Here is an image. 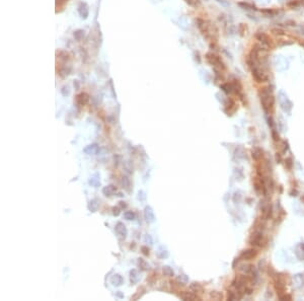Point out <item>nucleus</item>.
Returning <instances> with one entry per match:
<instances>
[{
    "label": "nucleus",
    "instance_id": "f257e3e1",
    "mask_svg": "<svg viewBox=\"0 0 304 301\" xmlns=\"http://www.w3.org/2000/svg\"><path fill=\"white\" fill-rule=\"evenodd\" d=\"M261 108L267 115H272L275 110V96L270 86H265L258 91Z\"/></svg>",
    "mask_w": 304,
    "mask_h": 301
},
{
    "label": "nucleus",
    "instance_id": "f03ea898",
    "mask_svg": "<svg viewBox=\"0 0 304 301\" xmlns=\"http://www.w3.org/2000/svg\"><path fill=\"white\" fill-rule=\"evenodd\" d=\"M274 277V286L279 298L286 294V278L283 274H276Z\"/></svg>",
    "mask_w": 304,
    "mask_h": 301
},
{
    "label": "nucleus",
    "instance_id": "7ed1b4c3",
    "mask_svg": "<svg viewBox=\"0 0 304 301\" xmlns=\"http://www.w3.org/2000/svg\"><path fill=\"white\" fill-rule=\"evenodd\" d=\"M249 243L250 245H253L254 247H263V243H264V233H263V230H256L251 235L249 236Z\"/></svg>",
    "mask_w": 304,
    "mask_h": 301
},
{
    "label": "nucleus",
    "instance_id": "20e7f679",
    "mask_svg": "<svg viewBox=\"0 0 304 301\" xmlns=\"http://www.w3.org/2000/svg\"><path fill=\"white\" fill-rule=\"evenodd\" d=\"M256 39L261 44V46L267 48L268 50L271 49V48H273V46H274L273 41H272L271 38L269 37V34H267L265 33H263V32L257 33L256 34Z\"/></svg>",
    "mask_w": 304,
    "mask_h": 301
},
{
    "label": "nucleus",
    "instance_id": "39448f33",
    "mask_svg": "<svg viewBox=\"0 0 304 301\" xmlns=\"http://www.w3.org/2000/svg\"><path fill=\"white\" fill-rule=\"evenodd\" d=\"M257 255V251L256 248H249V250L243 251L241 254H240V259H243V261H250V259H253Z\"/></svg>",
    "mask_w": 304,
    "mask_h": 301
},
{
    "label": "nucleus",
    "instance_id": "423d86ee",
    "mask_svg": "<svg viewBox=\"0 0 304 301\" xmlns=\"http://www.w3.org/2000/svg\"><path fill=\"white\" fill-rule=\"evenodd\" d=\"M115 231H116L117 235L121 238V239H125V238L127 237V235H128L127 227H126L125 224L122 223V222H118L116 224V227H115Z\"/></svg>",
    "mask_w": 304,
    "mask_h": 301
},
{
    "label": "nucleus",
    "instance_id": "0eeeda50",
    "mask_svg": "<svg viewBox=\"0 0 304 301\" xmlns=\"http://www.w3.org/2000/svg\"><path fill=\"white\" fill-rule=\"evenodd\" d=\"M144 218H145V220L147 221L148 223L155 222L156 217L154 215V211H153V209L150 206L145 207V209H144Z\"/></svg>",
    "mask_w": 304,
    "mask_h": 301
},
{
    "label": "nucleus",
    "instance_id": "6e6552de",
    "mask_svg": "<svg viewBox=\"0 0 304 301\" xmlns=\"http://www.w3.org/2000/svg\"><path fill=\"white\" fill-rule=\"evenodd\" d=\"M99 147L97 144H90V145H87V146L83 149V152L87 155H95L99 153Z\"/></svg>",
    "mask_w": 304,
    "mask_h": 301
},
{
    "label": "nucleus",
    "instance_id": "1a4fd4ad",
    "mask_svg": "<svg viewBox=\"0 0 304 301\" xmlns=\"http://www.w3.org/2000/svg\"><path fill=\"white\" fill-rule=\"evenodd\" d=\"M272 211H273V209H272L271 204L270 203L265 204V205L261 207V216H263L265 220L270 219L272 216Z\"/></svg>",
    "mask_w": 304,
    "mask_h": 301
},
{
    "label": "nucleus",
    "instance_id": "9d476101",
    "mask_svg": "<svg viewBox=\"0 0 304 301\" xmlns=\"http://www.w3.org/2000/svg\"><path fill=\"white\" fill-rule=\"evenodd\" d=\"M236 110H237V106H236V103L233 102L232 99H228V103H226L225 105V113L227 114V115H233L234 113L236 112Z\"/></svg>",
    "mask_w": 304,
    "mask_h": 301
},
{
    "label": "nucleus",
    "instance_id": "9b49d317",
    "mask_svg": "<svg viewBox=\"0 0 304 301\" xmlns=\"http://www.w3.org/2000/svg\"><path fill=\"white\" fill-rule=\"evenodd\" d=\"M180 297L181 299L184 300H200V298L196 295L195 293L193 292H186V291H183L180 294Z\"/></svg>",
    "mask_w": 304,
    "mask_h": 301
},
{
    "label": "nucleus",
    "instance_id": "f8f14e48",
    "mask_svg": "<svg viewBox=\"0 0 304 301\" xmlns=\"http://www.w3.org/2000/svg\"><path fill=\"white\" fill-rule=\"evenodd\" d=\"M116 192H117V188L114 185H109L103 189V194L106 197H110L111 195H114Z\"/></svg>",
    "mask_w": 304,
    "mask_h": 301
},
{
    "label": "nucleus",
    "instance_id": "ddd939ff",
    "mask_svg": "<svg viewBox=\"0 0 304 301\" xmlns=\"http://www.w3.org/2000/svg\"><path fill=\"white\" fill-rule=\"evenodd\" d=\"M111 283L114 286H121L124 283V278L121 275L116 274L111 278Z\"/></svg>",
    "mask_w": 304,
    "mask_h": 301
},
{
    "label": "nucleus",
    "instance_id": "4468645a",
    "mask_svg": "<svg viewBox=\"0 0 304 301\" xmlns=\"http://www.w3.org/2000/svg\"><path fill=\"white\" fill-rule=\"evenodd\" d=\"M89 185L93 187V188H97V187L100 186V179H99V175H94L92 178L89 179Z\"/></svg>",
    "mask_w": 304,
    "mask_h": 301
},
{
    "label": "nucleus",
    "instance_id": "2eb2a0df",
    "mask_svg": "<svg viewBox=\"0 0 304 301\" xmlns=\"http://www.w3.org/2000/svg\"><path fill=\"white\" fill-rule=\"evenodd\" d=\"M99 201L95 200V199H94V200H91V201H90V202H89V204H88V209H89L90 212H93V213H94V212H96V211L99 210Z\"/></svg>",
    "mask_w": 304,
    "mask_h": 301
},
{
    "label": "nucleus",
    "instance_id": "dca6fc26",
    "mask_svg": "<svg viewBox=\"0 0 304 301\" xmlns=\"http://www.w3.org/2000/svg\"><path fill=\"white\" fill-rule=\"evenodd\" d=\"M76 100H77V102L79 105L84 106L85 103H87V102H88V95H87L86 93H81V94H79L77 96Z\"/></svg>",
    "mask_w": 304,
    "mask_h": 301
},
{
    "label": "nucleus",
    "instance_id": "f3484780",
    "mask_svg": "<svg viewBox=\"0 0 304 301\" xmlns=\"http://www.w3.org/2000/svg\"><path fill=\"white\" fill-rule=\"evenodd\" d=\"M130 281L132 284H136V283H138L139 281V279H140V277H139L138 275V272L136 271V270H132L131 273H130Z\"/></svg>",
    "mask_w": 304,
    "mask_h": 301
},
{
    "label": "nucleus",
    "instance_id": "a211bd4d",
    "mask_svg": "<svg viewBox=\"0 0 304 301\" xmlns=\"http://www.w3.org/2000/svg\"><path fill=\"white\" fill-rule=\"evenodd\" d=\"M162 273H163V275L166 276V277H172V276H174L173 270L170 268L169 266H164V267L162 268Z\"/></svg>",
    "mask_w": 304,
    "mask_h": 301
},
{
    "label": "nucleus",
    "instance_id": "6ab92c4d",
    "mask_svg": "<svg viewBox=\"0 0 304 301\" xmlns=\"http://www.w3.org/2000/svg\"><path fill=\"white\" fill-rule=\"evenodd\" d=\"M263 157V151H261L260 148H257L253 151V158L256 161H258L260 159Z\"/></svg>",
    "mask_w": 304,
    "mask_h": 301
},
{
    "label": "nucleus",
    "instance_id": "aec40b11",
    "mask_svg": "<svg viewBox=\"0 0 304 301\" xmlns=\"http://www.w3.org/2000/svg\"><path fill=\"white\" fill-rule=\"evenodd\" d=\"M190 288L192 291H194V292H202L203 291V287L201 284H199V283H192V284L190 285Z\"/></svg>",
    "mask_w": 304,
    "mask_h": 301
},
{
    "label": "nucleus",
    "instance_id": "412c9836",
    "mask_svg": "<svg viewBox=\"0 0 304 301\" xmlns=\"http://www.w3.org/2000/svg\"><path fill=\"white\" fill-rule=\"evenodd\" d=\"M210 298L213 300H221L223 298V295L219 291H212L210 293Z\"/></svg>",
    "mask_w": 304,
    "mask_h": 301
},
{
    "label": "nucleus",
    "instance_id": "4be33fe9",
    "mask_svg": "<svg viewBox=\"0 0 304 301\" xmlns=\"http://www.w3.org/2000/svg\"><path fill=\"white\" fill-rule=\"evenodd\" d=\"M124 217H125V219L126 220H134L135 219V213L134 212H132V211H126V212L124 213Z\"/></svg>",
    "mask_w": 304,
    "mask_h": 301
},
{
    "label": "nucleus",
    "instance_id": "5701e85b",
    "mask_svg": "<svg viewBox=\"0 0 304 301\" xmlns=\"http://www.w3.org/2000/svg\"><path fill=\"white\" fill-rule=\"evenodd\" d=\"M122 184H123V187L124 188L127 190V191H130V181H129V179L127 178V176H123V179H122Z\"/></svg>",
    "mask_w": 304,
    "mask_h": 301
},
{
    "label": "nucleus",
    "instance_id": "b1692460",
    "mask_svg": "<svg viewBox=\"0 0 304 301\" xmlns=\"http://www.w3.org/2000/svg\"><path fill=\"white\" fill-rule=\"evenodd\" d=\"M188 277L186 275H180L179 277H177V282L180 283V285H184L186 283L188 282Z\"/></svg>",
    "mask_w": 304,
    "mask_h": 301
},
{
    "label": "nucleus",
    "instance_id": "393cba45",
    "mask_svg": "<svg viewBox=\"0 0 304 301\" xmlns=\"http://www.w3.org/2000/svg\"><path fill=\"white\" fill-rule=\"evenodd\" d=\"M157 257L160 258V259L167 258V257H168V252H167V251H164V250L161 251V247H160L159 251H157Z\"/></svg>",
    "mask_w": 304,
    "mask_h": 301
},
{
    "label": "nucleus",
    "instance_id": "a878e982",
    "mask_svg": "<svg viewBox=\"0 0 304 301\" xmlns=\"http://www.w3.org/2000/svg\"><path fill=\"white\" fill-rule=\"evenodd\" d=\"M285 165H287V168L290 171V169H291L292 167H293L292 159L291 158H287V159H286V160H285Z\"/></svg>",
    "mask_w": 304,
    "mask_h": 301
},
{
    "label": "nucleus",
    "instance_id": "bb28decb",
    "mask_svg": "<svg viewBox=\"0 0 304 301\" xmlns=\"http://www.w3.org/2000/svg\"><path fill=\"white\" fill-rule=\"evenodd\" d=\"M272 136H273V139H274V141H276V142L280 140V137H279V134H278L277 132H276V131H275L274 129H273V131H272Z\"/></svg>",
    "mask_w": 304,
    "mask_h": 301
},
{
    "label": "nucleus",
    "instance_id": "cd10ccee",
    "mask_svg": "<svg viewBox=\"0 0 304 301\" xmlns=\"http://www.w3.org/2000/svg\"><path fill=\"white\" fill-rule=\"evenodd\" d=\"M141 251L144 255H149V248L147 247H141Z\"/></svg>",
    "mask_w": 304,
    "mask_h": 301
},
{
    "label": "nucleus",
    "instance_id": "c85d7f7f",
    "mask_svg": "<svg viewBox=\"0 0 304 301\" xmlns=\"http://www.w3.org/2000/svg\"><path fill=\"white\" fill-rule=\"evenodd\" d=\"M120 208H118V207H114V208H113V214H114V215H116V216H118L119 215V214H120Z\"/></svg>",
    "mask_w": 304,
    "mask_h": 301
},
{
    "label": "nucleus",
    "instance_id": "c756f323",
    "mask_svg": "<svg viewBox=\"0 0 304 301\" xmlns=\"http://www.w3.org/2000/svg\"><path fill=\"white\" fill-rule=\"evenodd\" d=\"M187 1L190 3L191 5H193V6H196L198 4V0H187Z\"/></svg>",
    "mask_w": 304,
    "mask_h": 301
},
{
    "label": "nucleus",
    "instance_id": "7c9ffc66",
    "mask_svg": "<svg viewBox=\"0 0 304 301\" xmlns=\"http://www.w3.org/2000/svg\"><path fill=\"white\" fill-rule=\"evenodd\" d=\"M150 241V243H152V239H151V236H150V235H146V237H145V241Z\"/></svg>",
    "mask_w": 304,
    "mask_h": 301
}]
</instances>
